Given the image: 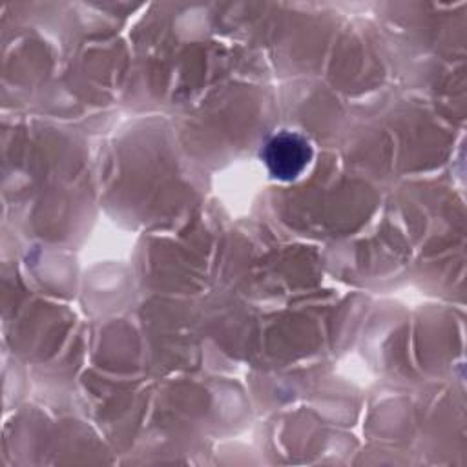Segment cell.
Here are the masks:
<instances>
[{
	"mask_svg": "<svg viewBox=\"0 0 467 467\" xmlns=\"http://www.w3.org/2000/svg\"><path fill=\"white\" fill-rule=\"evenodd\" d=\"M261 157L272 177L279 181H294L308 166L312 148L303 135L279 131L266 140Z\"/></svg>",
	"mask_w": 467,
	"mask_h": 467,
	"instance_id": "obj_1",
	"label": "cell"
}]
</instances>
